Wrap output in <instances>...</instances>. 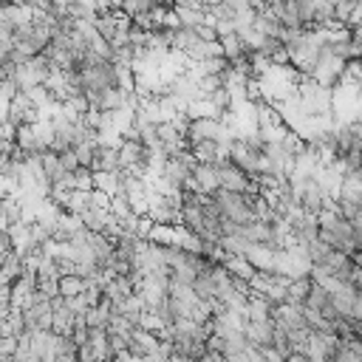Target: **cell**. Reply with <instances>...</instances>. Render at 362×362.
<instances>
[{
	"instance_id": "obj_1",
	"label": "cell",
	"mask_w": 362,
	"mask_h": 362,
	"mask_svg": "<svg viewBox=\"0 0 362 362\" xmlns=\"http://www.w3.org/2000/svg\"><path fill=\"white\" fill-rule=\"evenodd\" d=\"M317 221H320V238H322L331 249L345 252V255H351V257H359L362 243H359V238H356V232H354V223L339 212L337 204L325 206V209L317 215Z\"/></svg>"
},
{
	"instance_id": "obj_2",
	"label": "cell",
	"mask_w": 362,
	"mask_h": 362,
	"mask_svg": "<svg viewBox=\"0 0 362 362\" xmlns=\"http://www.w3.org/2000/svg\"><path fill=\"white\" fill-rule=\"evenodd\" d=\"M212 204L218 206V212L223 215V221H232L238 226H246L252 221H257V212H255V195H246V192H232V189H218L215 195H209Z\"/></svg>"
},
{
	"instance_id": "obj_3",
	"label": "cell",
	"mask_w": 362,
	"mask_h": 362,
	"mask_svg": "<svg viewBox=\"0 0 362 362\" xmlns=\"http://www.w3.org/2000/svg\"><path fill=\"white\" fill-rule=\"evenodd\" d=\"M189 189L198 195H215L221 189V175H218V164H195L192 170V181Z\"/></svg>"
},
{
	"instance_id": "obj_4",
	"label": "cell",
	"mask_w": 362,
	"mask_h": 362,
	"mask_svg": "<svg viewBox=\"0 0 362 362\" xmlns=\"http://www.w3.org/2000/svg\"><path fill=\"white\" fill-rule=\"evenodd\" d=\"M274 17L286 25V28H303V20H300V3L297 0H269L266 3Z\"/></svg>"
},
{
	"instance_id": "obj_5",
	"label": "cell",
	"mask_w": 362,
	"mask_h": 362,
	"mask_svg": "<svg viewBox=\"0 0 362 362\" xmlns=\"http://www.w3.org/2000/svg\"><path fill=\"white\" fill-rule=\"evenodd\" d=\"M274 331H277L274 320L249 322V325H246V337H249V342L257 345V348H272V345H274Z\"/></svg>"
},
{
	"instance_id": "obj_6",
	"label": "cell",
	"mask_w": 362,
	"mask_h": 362,
	"mask_svg": "<svg viewBox=\"0 0 362 362\" xmlns=\"http://www.w3.org/2000/svg\"><path fill=\"white\" fill-rule=\"evenodd\" d=\"M218 3H221V0H218Z\"/></svg>"
}]
</instances>
